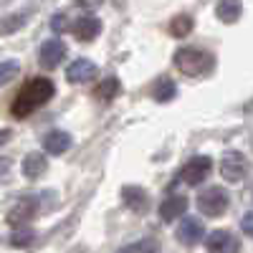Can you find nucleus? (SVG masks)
Segmentation results:
<instances>
[{"mask_svg":"<svg viewBox=\"0 0 253 253\" xmlns=\"http://www.w3.org/2000/svg\"><path fill=\"white\" fill-rule=\"evenodd\" d=\"M56 94V86L53 81L46 79V76H33L28 79L23 86H20V91L15 94L13 104H10V114L15 119H26L31 117L36 109H41L48 99H53Z\"/></svg>","mask_w":253,"mask_h":253,"instance_id":"obj_1","label":"nucleus"},{"mask_svg":"<svg viewBox=\"0 0 253 253\" xmlns=\"http://www.w3.org/2000/svg\"><path fill=\"white\" fill-rule=\"evenodd\" d=\"M175 66L185 76H203L213 69V56L200 48H180L175 53Z\"/></svg>","mask_w":253,"mask_h":253,"instance_id":"obj_2","label":"nucleus"},{"mask_svg":"<svg viewBox=\"0 0 253 253\" xmlns=\"http://www.w3.org/2000/svg\"><path fill=\"white\" fill-rule=\"evenodd\" d=\"M228 205H230V198H228V193L223 187H208V190H203L200 198H198V210L203 215H208V218L223 215L228 210Z\"/></svg>","mask_w":253,"mask_h":253,"instance_id":"obj_3","label":"nucleus"},{"mask_svg":"<svg viewBox=\"0 0 253 253\" xmlns=\"http://www.w3.org/2000/svg\"><path fill=\"white\" fill-rule=\"evenodd\" d=\"M248 170H251V165H248L246 155H241L236 150H230L220 157V175L228 182H241L248 175Z\"/></svg>","mask_w":253,"mask_h":253,"instance_id":"obj_4","label":"nucleus"},{"mask_svg":"<svg viewBox=\"0 0 253 253\" xmlns=\"http://www.w3.org/2000/svg\"><path fill=\"white\" fill-rule=\"evenodd\" d=\"M210 170H213L210 157H193V160H187L185 167L180 170V180L185 185H198V182H203L210 175Z\"/></svg>","mask_w":253,"mask_h":253,"instance_id":"obj_5","label":"nucleus"},{"mask_svg":"<svg viewBox=\"0 0 253 253\" xmlns=\"http://www.w3.org/2000/svg\"><path fill=\"white\" fill-rule=\"evenodd\" d=\"M63 58H66V43H63L61 38L46 41V43L41 46V51H38V61H41V66H43L46 71L58 69V63H61Z\"/></svg>","mask_w":253,"mask_h":253,"instance_id":"obj_6","label":"nucleus"},{"mask_svg":"<svg viewBox=\"0 0 253 253\" xmlns=\"http://www.w3.org/2000/svg\"><path fill=\"white\" fill-rule=\"evenodd\" d=\"M36 213H38V198L26 195V198H20V200L8 210L5 220H8L10 225H26L28 220H33V218H36Z\"/></svg>","mask_w":253,"mask_h":253,"instance_id":"obj_7","label":"nucleus"},{"mask_svg":"<svg viewBox=\"0 0 253 253\" xmlns=\"http://www.w3.org/2000/svg\"><path fill=\"white\" fill-rule=\"evenodd\" d=\"M208 253H241V241L230 230H213L205 241Z\"/></svg>","mask_w":253,"mask_h":253,"instance_id":"obj_8","label":"nucleus"},{"mask_svg":"<svg viewBox=\"0 0 253 253\" xmlns=\"http://www.w3.org/2000/svg\"><path fill=\"white\" fill-rule=\"evenodd\" d=\"M101 31V23H99V18L91 15V13H84L79 18H74V23H71V33L79 38V41H94Z\"/></svg>","mask_w":253,"mask_h":253,"instance_id":"obj_9","label":"nucleus"},{"mask_svg":"<svg viewBox=\"0 0 253 253\" xmlns=\"http://www.w3.org/2000/svg\"><path fill=\"white\" fill-rule=\"evenodd\" d=\"M96 74H99L96 63L89 61V58H76L71 66L66 69V79L71 84H89V81L96 79Z\"/></svg>","mask_w":253,"mask_h":253,"instance_id":"obj_10","label":"nucleus"},{"mask_svg":"<svg viewBox=\"0 0 253 253\" xmlns=\"http://www.w3.org/2000/svg\"><path fill=\"white\" fill-rule=\"evenodd\" d=\"M122 200L129 210H134V213H147V210H150V195H147V190H142L139 185H124L122 187Z\"/></svg>","mask_w":253,"mask_h":253,"instance_id":"obj_11","label":"nucleus"},{"mask_svg":"<svg viewBox=\"0 0 253 253\" xmlns=\"http://www.w3.org/2000/svg\"><path fill=\"white\" fill-rule=\"evenodd\" d=\"M205 228H203V220L200 218H182L180 220V228H177V238L185 243V246H193L203 238Z\"/></svg>","mask_w":253,"mask_h":253,"instance_id":"obj_12","label":"nucleus"},{"mask_svg":"<svg viewBox=\"0 0 253 253\" xmlns=\"http://www.w3.org/2000/svg\"><path fill=\"white\" fill-rule=\"evenodd\" d=\"M185 210H187V200L182 195H170L160 203V218L165 223H170V220H177L180 215H185Z\"/></svg>","mask_w":253,"mask_h":253,"instance_id":"obj_13","label":"nucleus"},{"mask_svg":"<svg viewBox=\"0 0 253 253\" xmlns=\"http://www.w3.org/2000/svg\"><path fill=\"white\" fill-rule=\"evenodd\" d=\"M43 150L48 155H63L71 150V134L69 132H61V129H53L43 137Z\"/></svg>","mask_w":253,"mask_h":253,"instance_id":"obj_14","label":"nucleus"},{"mask_svg":"<svg viewBox=\"0 0 253 253\" xmlns=\"http://www.w3.org/2000/svg\"><path fill=\"white\" fill-rule=\"evenodd\" d=\"M20 170H23L26 177L36 180V177H41V175L48 170V160L41 155V152H28L26 160H23V165H20Z\"/></svg>","mask_w":253,"mask_h":253,"instance_id":"obj_15","label":"nucleus"},{"mask_svg":"<svg viewBox=\"0 0 253 253\" xmlns=\"http://www.w3.org/2000/svg\"><path fill=\"white\" fill-rule=\"evenodd\" d=\"M175 94H177V86H175V81H172L170 76H160V79L155 81L152 96H155L157 101L167 104V101H172V99H175Z\"/></svg>","mask_w":253,"mask_h":253,"instance_id":"obj_16","label":"nucleus"},{"mask_svg":"<svg viewBox=\"0 0 253 253\" xmlns=\"http://www.w3.org/2000/svg\"><path fill=\"white\" fill-rule=\"evenodd\" d=\"M243 13V5L236 3V0H223V3L215 5V15L223 20V23H236Z\"/></svg>","mask_w":253,"mask_h":253,"instance_id":"obj_17","label":"nucleus"},{"mask_svg":"<svg viewBox=\"0 0 253 253\" xmlns=\"http://www.w3.org/2000/svg\"><path fill=\"white\" fill-rule=\"evenodd\" d=\"M119 91H122L119 79H117V76H107V79H101V81H99V86H96L94 96H96V99H101V101H112Z\"/></svg>","mask_w":253,"mask_h":253,"instance_id":"obj_18","label":"nucleus"},{"mask_svg":"<svg viewBox=\"0 0 253 253\" xmlns=\"http://www.w3.org/2000/svg\"><path fill=\"white\" fill-rule=\"evenodd\" d=\"M190 31H193V18L190 15H175L172 20H170V33L175 36V38H185Z\"/></svg>","mask_w":253,"mask_h":253,"instance_id":"obj_19","label":"nucleus"},{"mask_svg":"<svg viewBox=\"0 0 253 253\" xmlns=\"http://www.w3.org/2000/svg\"><path fill=\"white\" fill-rule=\"evenodd\" d=\"M157 241L152 238H144V241H137V243H129V246H122L119 253H157Z\"/></svg>","mask_w":253,"mask_h":253,"instance_id":"obj_20","label":"nucleus"},{"mask_svg":"<svg viewBox=\"0 0 253 253\" xmlns=\"http://www.w3.org/2000/svg\"><path fill=\"white\" fill-rule=\"evenodd\" d=\"M33 241H36V233H33V230H28V228L15 230L13 236H8V246H13V248H28Z\"/></svg>","mask_w":253,"mask_h":253,"instance_id":"obj_21","label":"nucleus"},{"mask_svg":"<svg viewBox=\"0 0 253 253\" xmlns=\"http://www.w3.org/2000/svg\"><path fill=\"white\" fill-rule=\"evenodd\" d=\"M18 71H20V63L5 58L3 63H0V81H3V84H10V81L18 76Z\"/></svg>","mask_w":253,"mask_h":253,"instance_id":"obj_22","label":"nucleus"},{"mask_svg":"<svg viewBox=\"0 0 253 253\" xmlns=\"http://www.w3.org/2000/svg\"><path fill=\"white\" fill-rule=\"evenodd\" d=\"M51 28H53L56 33H66V31H71V26H69V15H66V13H56V15L51 18Z\"/></svg>","mask_w":253,"mask_h":253,"instance_id":"obj_23","label":"nucleus"},{"mask_svg":"<svg viewBox=\"0 0 253 253\" xmlns=\"http://www.w3.org/2000/svg\"><path fill=\"white\" fill-rule=\"evenodd\" d=\"M241 228H243V233H246V236H251V238H253V210H248V213L243 215Z\"/></svg>","mask_w":253,"mask_h":253,"instance_id":"obj_24","label":"nucleus"}]
</instances>
